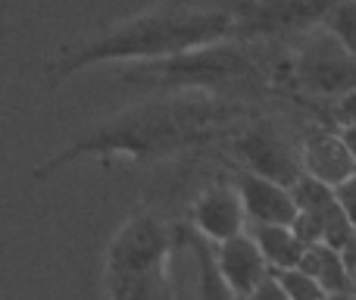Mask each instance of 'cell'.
I'll return each mask as SVG.
<instances>
[{"label":"cell","instance_id":"6da1fadb","mask_svg":"<svg viewBox=\"0 0 356 300\" xmlns=\"http://www.w3.org/2000/svg\"><path fill=\"white\" fill-rule=\"evenodd\" d=\"M241 116L238 106L222 104L213 94H160L141 104L122 106L110 116L81 129L69 144L44 157L31 169V178H50L75 159H110L125 157L138 163H154L175 153L197 148L216 138Z\"/></svg>","mask_w":356,"mask_h":300},{"label":"cell","instance_id":"7a4b0ae2","mask_svg":"<svg viewBox=\"0 0 356 300\" xmlns=\"http://www.w3.org/2000/svg\"><path fill=\"white\" fill-rule=\"evenodd\" d=\"M234 38H238L234 6H209L197 0H156L94 35L63 44L50 60H44V72L50 85H56L100 63H122V66L156 63L222 41H234Z\"/></svg>","mask_w":356,"mask_h":300},{"label":"cell","instance_id":"3957f363","mask_svg":"<svg viewBox=\"0 0 356 300\" xmlns=\"http://www.w3.org/2000/svg\"><path fill=\"white\" fill-rule=\"evenodd\" d=\"M257 79V60L234 41H222L156 63H135V66H122L119 72V85L156 94H216L228 88L253 85Z\"/></svg>","mask_w":356,"mask_h":300},{"label":"cell","instance_id":"277c9868","mask_svg":"<svg viewBox=\"0 0 356 300\" xmlns=\"http://www.w3.org/2000/svg\"><path fill=\"white\" fill-rule=\"evenodd\" d=\"M172 235L154 213L129 216L106 244V300H163Z\"/></svg>","mask_w":356,"mask_h":300},{"label":"cell","instance_id":"5b68a950","mask_svg":"<svg viewBox=\"0 0 356 300\" xmlns=\"http://www.w3.org/2000/svg\"><path fill=\"white\" fill-rule=\"evenodd\" d=\"M291 79L309 97L338 100L356 88V60L332 38V31H316L294 56Z\"/></svg>","mask_w":356,"mask_h":300},{"label":"cell","instance_id":"8992f818","mask_svg":"<svg viewBox=\"0 0 356 300\" xmlns=\"http://www.w3.org/2000/svg\"><path fill=\"white\" fill-rule=\"evenodd\" d=\"M234 157L244 163L247 172H257L278 184L294 188L300 182V153L284 141V135L269 123H250L234 135Z\"/></svg>","mask_w":356,"mask_h":300},{"label":"cell","instance_id":"52a82bcc","mask_svg":"<svg viewBox=\"0 0 356 300\" xmlns=\"http://www.w3.org/2000/svg\"><path fill=\"white\" fill-rule=\"evenodd\" d=\"M191 226H194V232L203 241H213V244H222V241H232L238 235H244L247 213H244L238 188L228 182H216L209 188H203L197 194L194 207H191Z\"/></svg>","mask_w":356,"mask_h":300},{"label":"cell","instance_id":"ba28073f","mask_svg":"<svg viewBox=\"0 0 356 300\" xmlns=\"http://www.w3.org/2000/svg\"><path fill=\"white\" fill-rule=\"evenodd\" d=\"M234 188L244 203L247 222L253 226H294L297 219V200L288 184H278L272 178H263L257 172H238Z\"/></svg>","mask_w":356,"mask_h":300},{"label":"cell","instance_id":"9c48e42d","mask_svg":"<svg viewBox=\"0 0 356 300\" xmlns=\"http://www.w3.org/2000/svg\"><path fill=\"white\" fill-rule=\"evenodd\" d=\"M213 260H216L219 276L225 278V285L241 300H247L253 291L259 288V285L266 282V278L272 276L269 263H266V257L259 253V247H257V241L250 238V232L238 235V238H232V241L216 244Z\"/></svg>","mask_w":356,"mask_h":300},{"label":"cell","instance_id":"30bf717a","mask_svg":"<svg viewBox=\"0 0 356 300\" xmlns=\"http://www.w3.org/2000/svg\"><path fill=\"white\" fill-rule=\"evenodd\" d=\"M297 153H300L303 175L313 178V182L328 184V188H338L341 182H347L356 172L338 129L334 132L332 129H309Z\"/></svg>","mask_w":356,"mask_h":300},{"label":"cell","instance_id":"8fae6325","mask_svg":"<svg viewBox=\"0 0 356 300\" xmlns=\"http://www.w3.org/2000/svg\"><path fill=\"white\" fill-rule=\"evenodd\" d=\"M250 238L257 241L259 253L266 257L272 272L297 269L303 253H307V244L297 238V232L291 226H253Z\"/></svg>","mask_w":356,"mask_h":300},{"label":"cell","instance_id":"7c38bea8","mask_svg":"<svg viewBox=\"0 0 356 300\" xmlns=\"http://www.w3.org/2000/svg\"><path fill=\"white\" fill-rule=\"evenodd\" d=\"M297 269H303L309 278H316L325 294H347V291H353L344 253L328 244H309Z\"/></svg>","mask_w":356,"mask_h":300},{"label":"cell","instance_id":"4fadbf2b","mask_svg":"<svg viewBox=\"0 0 356 300\" xmlns=\"http://www.w3.org/2000/svg\"><path fill=\"white\" fill-rule=\"evenodd\" d=\"M194 257H197V300H241L225 285V278L219 276L213 251H209V244L203 238L194 241Z\"/></svg>","mask_w":356,"mask_h":300},{"label":"cell","instance_id":"5bb4252c","mask_svg":"<svg viewBox=\"0 0 356 300\" xmlns=\"http://www.w3.org/2000/svg\"><path fill=\"white\" fill-rule=\"evenodd\" d=\"M325 29L356 60V0H338L325 13Z\"/></svg>","mask_w":356,"mask_h":300},{"label":"cell","instance_id":"9a60e30c","mask_svg":"<svg viewBox=\"0 0 356 300\" xmlns=\"http://www.w3.org/2000/svg\"><path fill=\"white\" fill-rule=\"evenodd\" d=\"M278 278V285L284 288V294L291 300H325L328 294L319 288L316 278H309L303 269H288V272H272Z\"/></svg>","mask_w":356,"mask_h":300},{"label":"cell","instance_id":"2e32d148","mask_svg":"<svg viewBox=\"0 0 356 300\" xmlns=\"http://www.w3.org/2000/svg\"><path fill=\"white\" fill-rule=\"evenodd\" d=\"M334 197H338V203H341V210H344L347 222H350L353 232H356V172L347 178V182H341L338 188H334Z\"/></svg>","mask_w":356,"mask_h":300},{"label":"cell","instance_id":"e0dca14e","mask_svg":"<svg viewBox=\"0 0 356 300\" xmlns=\"http://www.w3.org/2000/svg\"><path fill=\"white\" fill-rule=\"evenodd\" d=\"M332 119L338 123V129L356 125V88H353V91H347L344 97H338L332 104Z\"/></svg>","mask_w":356,"mask_h":300},{"label":"cell","instance_id":"ac0fdd59","mask_svg":"<svg viewBox=\"0 0 356 300\" xmlns=\"http://www.w3.org/2000/svg\"><path fill=\"white\" fill-rule=\"evenodd\" d=\"M247 300H291V297L284 294V288L278 285V278H275V276H269L257 291H253L250 297H247Z\"/></svg>","mask_w":356,"mask_h":300},{"label":"cell","instance_id":"d6986e66","mask_svg":"<svg viewBox=\"0 0 356 300\" xmlns=\"http://www.w3.org/2000/svg\"><path fill=\"white\" fill-rule=\"evenodd\" d=\"M338 132H341V141H344V148L356 166V125H347V129H338Z\"/></svg>","mask_w":356,"mask_h":300},{"label":"cell","instance_id":"ffe728a7","mask_svg":"<svg viewBox=\"0 0 356 300\" xmlns=\"http://www.w3.org/2000/svg\"><path fill=\"white\" fill-rule=\"evenodd\" d=\"M344 263H347V272H350V282H353V291H356V235L344 251Z\"/></svg>","mask_w":356,"mask_h":300},{"label":"cell","instance_id":"44dd1931","mask_svg":"<svg viewBox=\"0 0 356 300\" xmlns=\"http://www.w3.org/2000/svg\"><path fill=\"white\" fill-rule=\"evenodd\" d=\"M325 300H356V291H347V294H328Z\"/></svg>","mask_w":356,"mask_h":300}]
</instances>
